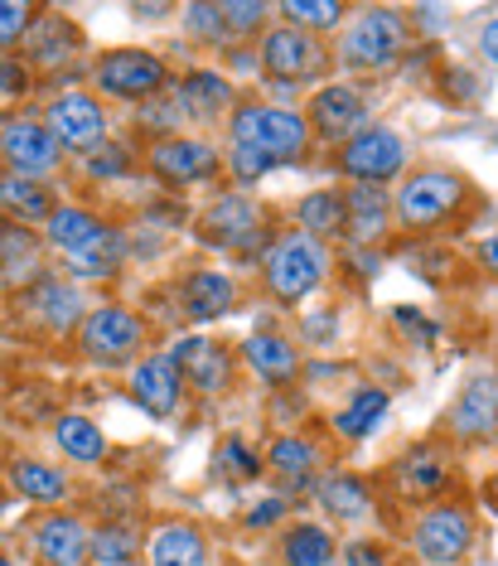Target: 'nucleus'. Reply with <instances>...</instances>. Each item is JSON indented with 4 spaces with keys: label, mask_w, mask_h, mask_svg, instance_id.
I'll return each mask as SVG.
<instances>
[{
    "label": "nucleus",
    "mask_w": 498,
    "mask_h": 566,
    "mask_svg": "<svg viewBox=\"0 0 498 566\" xmlns=\"http://www.w3.org/2000/svg\"><path fill=\"white\" fill-rule=\"evenodd\" d=\"M136 533L131 527H121V523H107V527H97L93 533V562L97 566H131L136 562Z\"/></svg>",
    "instance_id": "obj_35"
},
{
    "label": "nucleus",
    "mask_w": 498,
    "mask_h": 566,
    "mask_svg": "<svg viewBox=\"0 0 498 566\" xmlns=\"http://www.w3.org/2000/svg\"><path fill=\"white\" fill-rule=\"evenodd\" d=\"M0 126H6V122H0Z\"/></svg>",
    "instance_id": "obj_53"
},
{
    "label": "nucleus",
    "mask_w": 498,
    "mask_h": 566,
    "mask_svg": "<svg viewBox=\"0 0 498 566\" xmlns=\"http://www.w3.org/2000/svg\"><path fill=\"white\" fill-rule=\"evenodd\" d=\"M170 354H174V364H180L189 388L223 392L227 382H233V354H227L219 339H209V334H184Z\"/></svg>",
    "instance_id": "obj_18"
},
{
    "label": "nucleus",
    "mask_w": 498,
    "mask_h": 566,
    "mask_svg": "<svg viewBox=\"0 0 498 566\" xmlns=\"http://www.w3.org/2000/svg\"><path fill=\"white\" fill-rule=\"evenodd\" d=\"M219 470L227 474V480H257L262 474V460L252 455L242 441H227V446H219Z\"/></svg>",
    "instance_id": "obj_42"
},
{
    "label": "nucleus",
    "mask_w": 498,
    "mask_h": 566,
    "mask_svg": "<svg viewBox=\"0 0 498 566\" xmlns=\"http://www.w3.org/2000/svg\"><path fill=\"white\" fill-rule=\"evenodd\" d=\"M150 170L165 185H199L219 170V150L199 136H165L160 146H150Z\"/></svg>",
    "instance_id": "obj_16"
},
{
    "label": "nucleus",
    "mask_w": 498,
    "mask_h": 566,
    "mask_svg": "<svg viewBox=\"0 0 498 566\" xmlns=\"http://www.w3.org/2000/svg\"><path fill=\"white\" fill-rule=\"evenodd\" d=\"M34 20H40L34 6H24V0H0V49H15L24 34H30Z\"/></svg>",
    "instance_id": "obj_39"
},
{
    "label": "nucleus",
    "mask_w": 498,
    "mask_h": 566,
    "mask_svg": "<svg viewBox=\"0 0 498 566\" xmlns=\"http://www.w3.org/2000/svg\"><path fill=\"white\" fill-rule=\"evenodd\" d=\"M339 170L353 185H388V179H398L406 170V140L392 126H368L353 140H343Z\"/></svg>",
    "instance_id": "obj_9"
},
{
    "label": "nucleus",
    "mask_w": 498,
    "mask_h": 566,
    "mask_svg": "<svg viewBox=\"0 0 498 566\" xmlns=\"http://www.w3.org/2000/svg\"><path fill=\"white\" fill-rule=\"evenodd\" d=\"M184 30L194 44H227L233 34H227V20H223V6H209V0H199V6L184 10Z\"/></svg>",
    "instance_id": "obj_36"
},
{
    "label": "nucleus",
    "mask_w": 498,
    "mask_h": 566,
    "mask_svg": "<svg viewBox=\"0 0 498 566\" xmlns=\"http://www.w3.org/2000/svg\"><path fill=\"white\" fill-rule=\"evenodd\" d=\"M343 566H388V552L378 543H349L343 547Z\"/></svg>",
    "instance_id": "obj_44"
},
{
    "label": "nucleus",
    "mask_w": 498,
    "mask_h": 566,
    "mask_svg": "<svg viewBox=\"0 0 498 566\" xmlns=\"http://www.w3.org/2000/svg\"><path fill=\"white\" fill-rule=\"evenodd\" d=\"M266 291L276 295L280 305H296L305 295H315L325 286L329 276V248L310 233H300V228H290V233H280L272 248H266Z\"/></svg>",
    "instance_id": "obj_2"
},
{
    "label": "nucleus",
    "mask_w": 498,
    "mask_h": 566,
    "mask_svg": "<svg viewBox=\"0 0 498 566\" xmlns=\"http://www.w3.org/2000/svg\"><path fill=\"white\" fill-rule=\"evenodd\" d=\"M494 140H498V132H494Z\"/></svg>",
    "instance_id": "obj_52"
},
{
    "label": "nucleus",
    "mask_w": 498,
    "mask_h": 566,
    "mask_svg": "<svg viewBox=\"0 0 498 566\" xmlns=\"http://www.w3.org/2000/svg\"><path fill=\"white\" fill-rule=\"evenodd\" d=\"M24 305L40 319L44 329L54 334H73V325L83 319V291L78 281H59V276H40L30 291H24Z\"/></svg>",
    "instance_id": "obj_19"
},
{
    "label": "nucleus",
    "mask_w": 498,
    "mask_h": 566,
    "mask_svg": "<svg viewBox=\"0 0 498 566\" xmlns=\"http://www.w3.org/2000/svg\"><path fill=\"white\" fill-rule=\"evenodd\" d=\"M368 102L359 87H343V83H329L319 87V93L310 97V132L325 136V140H353L359 132H368Z\"/></svg>",
    "instance_id": "obj_13"
},
{
    "label": "nucleus",
    "mask_w": 498,
    "mask_h": 566,
    "mask_svg": "<svg viewBox=\"0 0 498 566\" xmlns=\"http://www.w3.org/2000/svg\"><path fill=\"white\" fill-rule=\"evenodd\" d=\"M227 165H233L237 185H257V179H266L276 170V160L262 156V150H252V146H233V150H227Z\"/></svg>",
    "instance_id": "obj_41"
},
{
    "label": "nucleus",
    "mask_w": 498,
    "mask_h": 566,
    "mask_svg": "<svg viewBox=\"0 0 498 566\" xmlns=\"http://www.w3.org/2000/svg\"><path fill=\"white\" fill-rule=\"evenodd\" d=\"M150 566H209V543L194 523H160L150 533Z\"/></svg>",
    "instance_id": "obj_23"
},
{
    "label": "nucleus",
    "mask_w": 498,
    "mask_h": 566,
    "mask_svg": "<svg viewBox=\"0 0 498 566\" xmlns=\"http://www.w3.org/2000/svg\"><path fill=\"white\" fill-rule=\"evenodd\" d=\"M174 107L194 122H213L233 107V83L213 69H189L184 78H174Z\"/></svg>",
    "instance_id": "obj_21"
},
{
    "label": "nucleus",
    "mask_w": 498,
    "mask_h": 566,
    "mask_svg": "<svg viewBox=\"0 0 498 566\" xmlns=\"http://www.w3.org/2000/svg\"><path fill=\"white\" fill-rule=\"evenodd\" d=\"M131 397L150 411V417H174V407H180V397H184V373H180V364H174V354L136 358Z\"/></svg>",
    "instance_id": "obj_15"
},
{
    "label": "nucleus",
    "mask_w": 498,
    "mask_h": 566,
    "mask_svg": "<svg viewBox=\"0 0 498 566\" xmlns=\"http://www.w3.org/2000/svg\"><path fill=\"white\" fill-rule=\"evenodd\" d=\"M0 513H6V499H0Z\"/></svg>",
    "instance_id": "obj_50"
},
{
    "label": "nucleus",
    "mask_w": 498,
    "mask_h": 566,
    "mask_svg": "<svg viewBox=\"0 0 498 566\" xmlns=\"http://www.w3.org/2000/svg\"><path fill=\"white\" fill-rule=\"evenodd\" d=\"M465 195H469V185L455 170H416L398 189V223L412 228V233L436 228L465 203Z\"/></svg>",
    "instance_id": "obj_4"
},
{
    "label": "nucleus",
    "mask_w": 498,
    "mask_h": 566,
    "mask_svg": "<svg viewBox=\"0 0 498 566\" xmlns=\"http://www.w3.org/2000/svg\"><path fill=\"white\" fill-rule=\"evenodd\" d=\"M227 136H233V146H252L262 156H272L276 165H296L315 140L310 117L276 107V102H247V107H237Z\"/></svg>",
    "instance_id": "obj_1"
},
{
    "label": "nucleus",
    "mask_w": 498,
    "mask_h": 566,
    "mask_svg": "<svg viewBox=\"0 0 498 566\" xmlns=\"http://www.w3.org/2000/svg\"><path fill=\"white\" fill-rule=\"evenodd\" d=\"M10 484H15L20 499L44 504V509H54V504L68 499V474L44 465V460H15V465H10Z\"/></svg>",
    "instance_id": "obj_26"
},
{
    "label": "nucleus",
    "mask_w": 498,
    "mask_h": 566,
    "mask_svg": "<svg viewBox=\"0 0 498 566\" xmlns=\"http://www.w3.org/2000/svg\"><path fill=\"white\" fill-rule=\"evenodd\" d=\"M412 543H416V552H421L426 562L455 566L469 547H475V518H469L465 509H455V504L431 509V513H421V518H416Z\"/></svg>",
    "instance_id": "obj_12"
},
{
    "label": "nucleus",
    "mask_w": 498,
    "mask_h": 566,
    "mask_svg": "<svg viewBox=\"0 0 498 566\" xmlns=\"http://www.w3.org/2000/svg\"><path fill=\"white\" fill-rule=\"evenodd\" d=\"M83 170L93 179H121V175H131V150L117 146V140H112V146L102 140L93 156H83Z\"/></svg>",
    "instance_id": "obj_38"
},
{
    "label": "nucleus",
    "mask_w": 498,
    "mask_h": 566,
    "mask_svg": "<svg viewBox=\"0 0 498 566\" xmlns=\"http://www.w3.org/2000/svg\"><path fill=\"white\" fill-rule=\"evenodd\" d=\"M296 223H300V233H310V238H343L349 233V213H343V195L339 189H315V195H305L296 203Z\"/></svg>",
    "instance_id": "obj_25"
},
{
    "label": "nucleus",
    "mask_w": 498,
    "mask_h": 566,
    "mask_svg": "<svg viewBox=\"0 0 498 566\" xmlns=\"http://www.w3.org/2000/svg\"><path fill=\"white\" fill-rule=\"evenodd\" d=\"M24 87H30V73L15 59H0V97H20Z\"/></svg>",
    "instance_id": "obj_43"
},
{
    "label": "nucleus",
    "mask_w": 498,
    "mask_h": 566,
    "mask_svg": "<svg viewBox=\"0 0 498 566\" xmlns=\"http://www.w3.org/2000/svg\"><path fill=\"white\" fill-rule=\"evenodd\" d=\"M0 209L15 213L20 223H49V213H54L59 203L49 195L44 179H24V175L0 170Z\"/></svg>",
    "instance_id": "obj_24"
},
{
    "label": "nucleus",
    "mask_w": 498,
    "mask_h": 566,
    "mask_svg": "<svg viewBox=\"0 0 498 566\" xmlns=\"http://www.w3.org/2000/svg\"><path fill=\"white\" fill-rule=\"evenodd\" d=\"M272 6H257V0H223V20H227V34L242 40V34H257Z\"/></svg>",
    "instance_id": "obj_40"
},
{
    "label": "nucleus",
    "mask_w": 498,
    "mask_h": 566,
    "mask_svg": "<svg viewBox=\"0 0 498 566\" xmlns=\"http://www.w3.org/2000/svg\"><path fill=\"white\" fill-rule=\"evenodd\" d=\"M276 15L305 34H315V30H335V24H343L349 10H343V0H286V6H276Z\"/></svg>",
    "instance_id": "obj_33"
},
{
    "label": "nucleus",
    "mask_w": 498,
    "mask_h": 566,
    "mask_svg": "<svg viewBox=\"0 0 498 566\" xmlns=\"http://www.w3.org/2000/svg\"><path fill=\"white\" fill-rule=\"evenodd\" d=\"M445 489V465L436 460V450H412L398 460V494L402 499H431Z\"/></svg>",
    "instance_id": "obj_30"
},
{
    "label": "nucleus",
    "mask_w": 498,
    "mask_h": 566,
    "mask_svg": "<svg viewBox=\"0 0 498 566\" xmlns=\"http://www.w3.org/2000/svg\"><path fill=\"white\" fill-rule=\"evenodd\" d=\"M262 73L272 83H310L319 73H329V54L319 44V34H305L296 24H276L257 49Z\"/></svg>",
    "instance_id": "obj_8"
},
{
    "label": "nucleus",
    "mask_w": 498,
    "mask_h": 566,
    "mask_svg": "<svg viewBox=\"0 0 498 566\" xmlns=\"http://www.w3.org/2000/svg\"><path fill=\"white\" fill-rule=\"evenodd\" d=\"M93 83H97V93H107V97L146 102L170 83V69H165V59L150 54V49H107L93 69Z\"/></svg>",
    "instance_id": "obj_5"
},
{
    "label": "nucleus",
    "mask_w": 498,
    "mask_h": 566,
    "mask_svg": "<svg viewBox=\"0 0 498 566\" xmlns=\"http://www.w3.org/2000/svg\"><path fill=\"white\" fill-rule=\"evenodd\" d=\"M0 566H15V562H10V557H6V552H0Z\"/></svg>",
    "instance_id": "obj_49"
},
{
    "label": "nucleus",
    "mask_w": 498,
    "mask_h": 566,
    "mask_svg": "<svg viewBox=\"0 0 498 566\" xmlns=\"http://www.w3.org/2000/svg\"><path fill=\"white\" fill-rule=\"evenodd\" d=\"M30 547L44 566H83L93 557V533L83 527V518L73 513H44L30 527Z\"/></svg>",
    "instance_id": "obj_14"
},
{
    "label": "nucleus",
    "mask_w": 498,
    "mask_h": 566,
    "mask_svg": "<svg viewBox=\"0 0 498 566\" xmlns=\"http://www.w3.org/2000/svg\"><path fill=\"white\" fill-rule=\"evenodd\" d=\"M0 305H6V291H0Z\"/></svg>",
    "instance_id": "obj_51"
},
{
    "label": "nucleus",
    "mask_w": 498,
    "mask_h": 566,
    "mask_svg": "<svg viewBox=\"0 0 498 566\" xmlns=\"http://www.w3.org/2000/svg\"><path fill=\"white\" fill-rule=\"evenodd\" d=\"M233 305H237L233 276H223V272H189L180 281V311L189 319H199V325H209V319H223Z\"/></svg>",
    "instance_id": "obj_22"
},
{
    "label": "nucleus",
    "mask_w": 498,
    "mask_h": 566,
    "mask_svg": "<svg viewBox=\"0 0 498 566\" xmlns=\"http://www.w3.org/2000/svg\"><path fill=\"white\" fill-rule=\"evenodd\" d=\"M479 262H484V272H489V276H498V233H494V238H484Z\"/></svg>",
    "instance_id": "obj_48"
},
{
    "label": "nucleus",
    "mask_w": 498,
    "mask_h": 566,
    "mask_svg": "<svg viewBox=\"0 0 498 566\" xmlns=\"http://www.w3.org/2000/svg\"><path fill=\"white\" fill-rule=\"evenodd\" d=\"M402 44H406L402 10H392V6H363V10H353L349 30H343L339 54H343L349 69H388V63H398Z\"/></svg>",
    "instance_id": "obj_3"
},
{
    "label": "nucleus",
    "mask_w": 498,
    "mask_h": 566,
    "mask_svg": "<svg viewBox=\"0 0 498 566\" xmlns=\"http://www.w3.org/2000/svg\"><path fill=\"white\" fill-rule=\"evenodd\" d=\"M479 54H484V59H489L494 69H498V20H489V24H484V30H479Z\"/></svg>",
    "instance_id": "obj_47"
},
{
    "label": "nucleus",
    "mask_w": 498,
    "mask_h": 566,
    "mask_svg": "<svg viewBox=\"0 0 498 566\" xmlns=\"http://www.w3.org/2000/svg\"><path fill=\"white\" fill-rule=\"evenodd\" d=\"M0 165L24 179H49L63 165V146L44 117H10L0 126Z\"/></svg>",
    "instance_id": "obj_7"
},
{
    "label": "nucleus",
    "mask_w": 498,
    "mask_h": 566,
    "mask_svg": "<svg viewBox=\"0 0 498 566\" xmlns=\"http://www.w3.org/2000/svg\"><path fill=\"white\" fill-rule=\"evenodd\" d=\"M262 223H266V218H262V209L247 195H219L209 209H203V218H199V238L213 242V248L242 252V248H257V242L266 238Z\"/></svg>",
    "instance_id": "obj_11"
},
{
    "label": "nucleus",
    "mask_w": 498,
    "mask_h": 566,
    "mask_svg": "<svg viewBox=\"0 0 498 566\" xmlns=\"http://www.w3.org/2000/svg\"><path fill=\"white\" fill-rule=\"evenodd\" d=\"M242 358H247L252 373L266 382H290L300 373L296 349H290L286 339H276V334H252V339L242 344Z\"/></svg>",
    "instance_id": "obj_27"
},
{
    "label": "nucleus",
    "mask_w": 498,
    "mask_h": 566,
    "mask_svg": "<svg viewBox=\"0 0 498 566\" xmlns=\"http://www.w3.org/2000/svg\"><path fill=\"white\" fill-rule=\"evenodd\" d=\"M280 513H286V499H266V504H257L247 513V527H266V523H276Z\"/></svg>",
    "instance_id": "obj_45"
},
{
    "label": "nucleus",
    "mask_w": 498,
    "mask_h": 566,
    "mask_svg": "<svg viewBox=\"0 0 498 566\" xmlns=\"http://www.w3.org/2000/svg\"><path fill=\"white\" fill-rule=\"evenodd\" d=\"M44 122L59 136V146L78 150V156H93L102 146V136H107V112H102V102L93 93H59L49 102Z\"/></svg>",
    "instance_id": "obj_10"
},
{
    "label": "nucleus",
    "mask_w": 498,
    "mask_h": 566,
    "mask_svg": "<svg viewBox=\"0 0 498 566\" xmlns=\"http://www.w3.org/2000/svg\"><path fill=\"white\" fill-rule=\"evenodd\" d=\"M451 431L459 441H494L498 436V378L494 373H475L459 388L451 407Z\"/></svg>",
    "instance_id": "obj_17"
},
{
    "label": "nucleus",
    "mask_w": 498,
    "mask_h": 566,
    "mask_svg": "<svg viewBox=\"0 0 498 566\" xmlns=\"http://www.w3.org/2000/svg\"><path fill=\"white\" fill-rule=\"evenodd\" d=\"M34 256H40V242H34L30 228L0 223V266L20 272V266H34Z\"/></svg>",
    "instance_id": "obj_37"
},
{
    "label": "nucleus",
    "mask_w": 498,
    "mask_h": 566,
    "mask_svg": "<svg viewBox=\"0 0 498 566\" xmlns=\"http://www.w3.org/2000/svg\"><path fill=\"white\" fill-rule=\"evenodd\" d=\"M315 499L325 504L335 518H343V523H359L368 509H373V494H368V484L359 480V474H325L319 480V489H315Z\"/></svg>",
    "instance_id": "obj_28"
},
{
    "label": "nucleus",
    "mask_w": 498,
    "mask_h": 566,
    "mask_svg": "<svg viewBox=\"0 0 498 566\" xmlns=\"http://www.w3.org/2000/svg\"><path fill=\"white\" fill-rule=\"evenodd\" d=\"M398 325H406L412 334H421V339H436V325H431V319H421L416 311H406V305L398 311Z\"/></svg>",
    "instance_id": "obj_46"
},
{
    "label": "nucleus",
    "mask_w": 498,
    "mask_h": 566,
    "mask_svg": "<svg viewBox=\"0 0 498 566\" xmlns=\"http://www.w3.org/2000/svg\"><path fill=\"white\" fill-rule=\"evenodd\" d=\"M280 557H286V566H329L335 562V537L319 523H296L280 537Z\"/></svg>",
    "instance_id": "obj_31"
},
{
    "label": "nucleus",
    "mask_w": 498,
    "mask_h": 566,
    "mask_svg": "<svg viewBox=\"0 0 498 566\" xmlns=\"http://www.w3.org/2000/svg\"><path fill=\"white\" fill-rule=\"evenodd\" d=\"M388 392L382 388H363V392H353V402L335 417V427L339 436H349V441H363V436H373L378 431V421L388 417Z\"/></svg>",
    "instance_id": "obj_32"
},
{
    "label": "nucleus",
    "mask_w": 498,
    "mask_h": 566,
    "mask_svg": "<svg viewBox=\"0 0 498 566\" xmlns=\"http://www.w3.org/2000/svg\"><path fill=\"white\" fill-rule=\"evenodd\" d=\"M54 441L73 465H102V455H107V436H102L97 421H87V417H63L54 427Z\"/></svg>",
    "instance_id": "obj_29"
},
{
    "label": "nucleus",
    "mask_w": 498,
    "mask_h": 566,
    "mask_svg": "<svg viewBox=\"0 0 498 566\" xmlns=\"http://www.w3.org/2000/svg\"><path fill=\"white\" fill-rule=\"evenodd\" d=\"M140 344H146V325L126 305H97L78 325V349L102 368H117L126 358H136Z\"/></svg>",
    "instance_id": "obj_6"
},
{
    "label": "nucleus",
    "mask_w": 498,
    "mask_h": 566,
    "mask_svg": "<svg viewBox=\"0 0 498 566\" xmlns=\"http://www.w3.org/2000/svg\"><path fill=\"white\" fill-rule=\"evenodd\" d=\"M315 460H319V450L305 441V436H280V441H272V450H266V465H272L276 474H286L290 484L310 480Z\"/></svg>",
    "instance_id": "obj_34"
},
{
    "label": "nucleus",
    "mask_w": 498,
    "mask_h": 566,
    "mask_svg": "<svg viewBox=\"0 0 498 566\" xmlns=\"http://www.w3.org/2000/svg\"><path fill=\"white\" fill-rule=\"evenodd\" d=\"M131 566H136V562H131Z\"/></svg>",
    "instance_id": "obj_54"
},
{
    "label": "nucleus",
    "mask_w": 498,
    "mask_h": 566,
    "mask_svg": "<svg viewBox=\"0 0 498 566\" xmlns=\"http://www.w3.org/2000/svg\"><path fill=\"white\" fill-rule=\"evenodd\" d=\"M343 213H349V242H359V248H373V242L388 238V228H392V199H388V189L382 185H353V189H343Z\"/></svg>",
    "instance_id": "obj_20"
}]
</instances>
